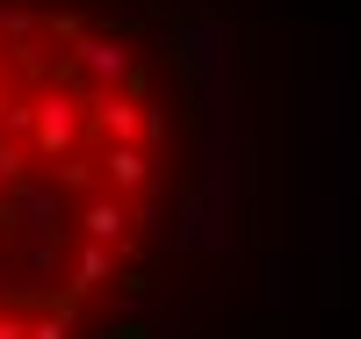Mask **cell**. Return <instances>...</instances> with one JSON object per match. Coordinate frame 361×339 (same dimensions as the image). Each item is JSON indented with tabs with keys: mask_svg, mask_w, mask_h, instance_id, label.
Returning <instances> with one entry per match:
<instances>
[{
	"mask_svg": "<svg viewBox=\"0 0 361 339\" xmlns=\"http://www.w3.org/2000/svg\"><path fill=\"white\" fill-rule=\"evenodd\" d=\"M152 58L130 29L0 0V339H87L166 217Z\"/></svg>",
	"mask_w": 361,
	"mask_h": 339,
	"instance_id": "cell-1",
	"label": "cell"
}]
</instances>
